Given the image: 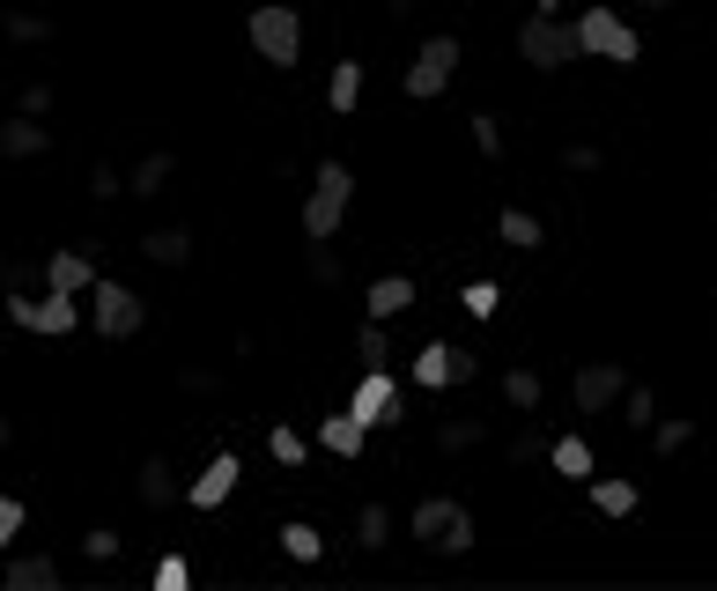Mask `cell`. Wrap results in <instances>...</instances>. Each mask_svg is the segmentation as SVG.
I'll return each instance as SVG.
<instances>
[{
  "label": "cell",
  "instance_id": "6da1fadb",
  "mask_svg": "<svg viewBox=\"0 0 717 591\" xmlns=\"http://www.w3.org/2000/svg\"><path fill=\"white\" fill-rule=\"evenodd\" d=\"M347 200H355V171H347L341 155H325L319 171H311V193H303V245H325L341 229Z\"/></svg>",
  "mask_w": 717,
  "mask_h": 591
},
{
  "label": "cell",
  "instance_id": "7a4b0ae2",
  "mask_svg": "<svg viewBox=\"0 0 717 591\" xmlns=\"http://www.w3.org/2000/svg\"><path fill=\"white\" fill-rule=\"evenodd\" d=\"M245 37H252V52L267 60V67H297L303 60V15L289 8V0H267V8H252L245 15Z\"/></svg>",
  "mask_w": 717,
  "mask_h": 591
},
{
  "label": "cell",
  "instance_id": "3957f363",
  "mask_svg": "<svg viewBox=\"0 0 717 591\" xmlns=\"http://www.w3.org/2000/svg\"><path fill=\"white\" fill-rule=\"evenodd\" d=\"M415 540L437 547V555H467V547H473L467 503H451V495H429V503H415Z\"/></svg>",
  "mask_w": 717,
  "mask_h": 591
},
{
  "label": "cell",
  "instance_id": "277c9868",
  "mask_svg": "<svg viewBox=\"0 0 717 591\" xmlns=\"http://www.w3.org/2000/svg\"><path fill=\"white\" fill-rule=\"evenodd\" d=\"M89 303H97V333L104 341H126V333L149 325V303L126 289V281H89Z\"/></svg>",
  "mask_w": 717,
  "mask_h": 591
},
{
  "label": "cell",
  "instance_id": "5b68a950",
  "mask_svg": "<svg viewBox=\"0 0 717 591\" xmlns=\"http://www.w3.org/2000/svg\"><path fill=\"white\" fill-rule=\"evenodd\" d=\"M577 52H599V60H614V67H636L643 60L636 30L621 23V15H607V8H592V15L577 23Z\"/></svg>",
  "mask_w": 717,
  "mask_h": 591
},
{
  "label": "cell",
  "instance_id": "8992f818",
  "mask_svg": "<svg viewBox=\"0 0 717 591\" xmlns=\"http://www.w3.org/2000/svg\"><path fill=\"white\" fill-rule=\"evenodd\" d=\"M518 60H533L541 74L569 67V60H577V30H569V23H555V15H533V23L518 30Z\"/></svg>",
  "mask_w": 717,
  "mask_h": 591
},
{
  "label": "cell",
  "instance_id": "52a82bcc",
  "mask_svg": "<svg viewBox=\"0 0 717 591\" xmlns=\"http://www.w3.org/2000/svg\"><path fill=\"white\" fill-rule=\"evenodd\" d=\"M459 74V37H429V45L407 60V97H445V82Z\"/></svg>",
  "mask_w": 717,
  "mask_h": 591
},
{
  "label": "cell",
  "instance_id": "ba28073f",
  "mask_svg": "<svg viewBox=\"0 0 717 591\" xmlns=\"http://www.w3.org/2000/svg\"><path fill=\"white\" fill-rule=\"evenodd\" d=\"M621 377L614 363H585L577 377H569V399H577V415H607V407H621Z\"/></svg>",
  "mask_w": 717,
  "mask_h": 591
},
{
  "label": "cell",
  "instance_id": "9c48e42d",
  "mask_svg": "<svg viewBox=\"0 0 717 591\" xmlns=\"http://www.w3.org/2000/svg\"><path fill=\"white\" fill-rule=\"evenodd\" d=\"M347 415H355V421H371V429L399 421V385L385 377V369H363V385H355V399H347Z\"/></svg>",
  "mask_w": 717,
  "mask_h": 591
},
{
  "label": "cell",
  "instance_id": "30bf717a",
  "mask_svg": "<svg viewBox=\"0 0 717 591\" xmlns=\"http://www.w3.org/2000/svg\"><path fill=\"white\" fill-rule=\"evenodd\" d=\"M237 451H215V459H207V473H200L193 488H185V511H223L229 503V488H237Z\"/></svg>",
  "mask_w": 717,
  "mask_h": 591
},
{
  "label": "cell",
  "instance_id": "8fae6325",
  "mask_svg": "<svg viewBox=\"0 0 717 591\" xmlns=\"http://www.w3.org/2000/svg\"><path fill=\"white\" fill-rule=\"evenodd\" d=\"M133 495H141L149 511H178V503H185V481H178V466L156 451V459H141V473H133Z\"/></svg>",
  "mask_w": 717,
  "mask_h": 591
},
{
  "label": "cell",
  "instance_id": "7c38bea8",
  "mask_svg": "<svg viewBox=\"0 0 717 591\" xmlns=\"http://www.w3.org/2000/svg\"><path fill=\"white\" fill-rule=\"evenodd\" d=\"M89 281H97V259H89V251H52V259H45V289L89 296Z\"/></svg>",
  "mask_w": 717,
  "mask_h": 591
},
{
  "label": "cell",
  "instance_id": "4fadbf2b",
  "mask_svg": "<svg viewBox=\"0 0 717 591\" xmlns=\"http://www.w3.org/2000/svg\"><path fill=\"white\" fill-rule=\"evenodd\" d=\"M415 296H421V289L407 281V273H385V281H371V289H363V311H371V319H399Z\"/></svg>",
  "mask_w": 717,
  "mask_h": 591
},
{
  "label": "cell",
  "instance_id": "5bb4252c",
  "mask_svg": "<svg viewBox=\"0 0 717 591\" xmlns=\"http://www.w3.org/2000/svg\"><path fill=\"white\" fill-rule=\"evenodd\" d=\"M52 133L45 119H30V111H15V119H0V155H45Z\"/></svg>",
  "mask_w": 717,
  "mask_h": 591
},
{
  "label": "cell",
  "instance_id": "9a60e30c",
  "mask_svg": "<svg viewBox=\"0 0 717 591\" xmlns=\"http://www.w3.org/2000/svg\"><path fill=\"white\" fill-rule=\"evenodd\" d=\"M547 466L563 473V481H592L599 459H592V443H585V437H555V443H547Z\"/></svg>",
  "mask_w": 717,
  "mask_h": 591
},
{
  "label": "cell",
  "instance_id": "2e32d148",
  "mask_svg": "<svg viewBox=\"0 0 717 591\" xmlns=\"http://www.w3.org/2000/svg\"><path fill=\"white\" fill-rule=\"evenodd\" d=\"M8 591H60V562L52 555H15L8 562Z\"/></svg>",
  "mask_w": 717,
  "mask_h": 591
},
{
  "label": "cell",
  "instance_id": "e0dca14e",
  "mask_svg": "<svg viewBox=\"0 0 717 591\" xmlns=\"http://www.w3.org/2000/svg\"><path fill=\"white\" fill-rule=\"evenodd\" d=\"M141 251H149L156 267H185V259H193V229L163 222V229H149V237H141Z\"/></svg>",
  "mask_w": 717,
  "mask_h": 591
},
{
  "label": "cell",
  "instance_id": "ac0fdd59",
  "mask_svg": "<svg viewBox=\"0 0 717 591\" xmlns=\"http://www.w3.org/2000/svg\"><path fill=\"white\" fill-rule=\"evenodd\" d=\"M0 30H8V45H52V15L38 8H0Z\"/></svg>",
  "mask_w": 717,
  "mask_h": 591
},
{
  "label": "cell",
  "instance_id": "d6986e66",
  "mask_svg": "<svg viewBox=\"0 0 717 591\" xmlns=\"http://www.w3.org/2000/svg\"><path fill=\"white\" fill-rule=\"evenodd\" d=\"M363 429H371V421H355V415H325V421H319V443L333 451V459H355V451H363Z\"/></svg>",
  "mask_w": 717,
  "mask_h": 591
},
{
  "label": "cell",
  "instance_id": "ffe728a7",
  "mask_svg": "<svg viewBox=\"0 0 717 591\" xmlns=\"http://www.w3.org/2000/svg\"><path fill=\"white\" fill-rule=\"evenodd\" d=\"M325 104H333L341 119L363 104V60H341V67H333V82H325Z\"/></svg>",
  "mask_w": 717,
  "mask_h": 591
},
{
  "label": "cell",
  "instance_id": "44dd1931",
  "mask_svg": "<svg viewBox=\"0 0 717 591\" xmlns=\"http://www.w3.org/2000/svg\"><path fill=\"white\" fill-rule=\"evenodd\" d=\"M171 171H178V155H163V148H156V155H141V163H133V178H126V193H163V185H171Z\"/></svg>",
  "mask_w": 717,
  "mask_h": 591
},
{
  "label": "cell",
  "instance_id": "7402d4cb",
  "mask_svg": "<svg viewBox=\"0 0 717 591\" xmlns=\"http://www.w3.org/2000/svg\"><path fill=\"white\" fill-rule=\"evenodd\" d=\"M481 437H489V421L481 415H451L445 429H437V451H473Z\"/></svg>",
  "mask_w": 717,
  "mask_h": 591
},
{
  "label": "cell",
  "instance_id": "603a6c76",
  "mask_svg": "<svg viewBox=\"0 0 717 591\" xmlns=\"http://www.w3.org/2000/svg\"><path fill=\"white\" fill-rule=\"evenodd\" d=\"M495 237L518 245V251H533V245H541V222L525 215V207H503V215H495Z\"/></svg>",
  "mask_w": 717,
  "mask_h": 591
},
{
  "label": "cell",
  "instance_id": "cb8c5ba5",
  "mask_svg": "<svg viewBox=\"0 0 717 591\" xmlns=\"http://www.w3.org/2000/svg\"><path fill=\"white\" fill-rule=\"evenodd\" d=\"M621 421H629V429H651V421H659V393H651V385H621Z\"/></svg>",
  "mask_w": 717,
  "mask_h": 591
},
{
  "label": "cell",
  "instance_id": "d4e9b609",
  "mask_svg": "<svg viewBox=\"0 0 717 591\" xmlns=\"http://www.w3.org/2000/svg\"><path fill=\"white\" fill-rule=\"evenodd\" d=\"M592 503L599 517H629L636 511V481H592Z\"/></svg>",
  "mask_w": 717,
  "mask_h": 591
},
{
  "label": "cell",
  "instance_id": "484cf974",
  "mask_svg": "<svg viewBox=\"0 0 717 591\" xmlns=\"http://www.w3.org/2000/svg\"><path fill=\"white\" fill-rule=\"evenodd\" d=\"M415 385H421V393L451 385V347H421V355H415Z\"/></svg>",
  "mask_w": 717,
  "mask_h": 591
},
{
  "label": "cell",
  "instance_id": "4316f807",
  "mask_svg": "<svg viewBox=\"0 0 717 591\" xmlns=\"http://www.w3.org/2000/svg\"><path fill=\"white\" fill-rule=\"evenodd\" d=\"M281 555H289V562H319V555H325V540H319V533H311V525L297 517V525H281Z\"/></svg>",
  "mask_w": 717,
  "mask_h": 591
},
{
  "label": "cell",
  "instance_id": "83f0119b",
  "mask_svg": "<svg viewBox=\"0 0 717 591\" xmlns=\"http://www.w3.org/2000/svg\"><path fill=\"white\" fill-rule=\"evenodd\" d=\"M503 399H511L518 415H533V407H541V377H533V369H503Z\"/></svg>",
  "mask_w": 717,
  "mask_h": 591
},
{
  "label": "cell",
  "instance_id": "f1b7e54d",
  "mask_svg": "<svg viewBox=\"0 0 717 591\" xmlns=\"http://www.w3.org/2000/svg\"><path fill=\"white\" fill-rule=\"evenodd\" d=\"M355 540H363V547H385V540H393V511H385V503H363V517H355Z\"/></svg>",
  "mask_w": 717,
  "mask_h": 591
},
{
  "label": "cell",
  "instance_id": "f546056e",
  "mask_svg": "<svg viewBox=\"0 0 717 591\" xmlns=\"http://www.w3.org/2000/svg\"><path fill=\"white\" fill-rule=\"evenodd\" d=\"M495 303H503L495 281H467V289H459V311H467V319H495Z\"/></svg>",
  "mask_w": 717,
  "mask_h": 591
},
{
  "label": "cell",
  "instance_id": "4dcf8cb0",
  "mask_svg": "<svg viewBox=\"0 0 717 591\" xmlns=\"http://www.w3.org/2000/svg\"><path fill=\"white\" fill-rule=\"evenodd\" d=\"M547 429H518V437H511V466H533V459H547Z\"/></svg>",
  "mask_w": 717,
  "mask_h": 591
},
{
  "label": "cell",
  "instance_id": "1f68e13d",
  "mask_svg": "<svg viewBox=\"0 0 717 591\" xmlns=\"http://www.w3.org/2000/svg\"><path fill=\"white\" fill-rule=\"evenodd\" d=\"M355 347H363V369H385V355H393V347H385V319L363 325V333H355Z\"/></svg>",
  "mask_w": 717,
  "mask_h": 591
},
{
  "label": "cell",
  "instance_id": "d6a6232c",
  "mask_svg": "<svg viewBox=\"0 0 717 591\" xmlns=\"http://www.w3.org/2000/svg\"><path fill=\"white\" fill-rule=\"evenodd\" d=\"M473 148H481V155H503V126H495V111H473Z\"/></svg>",
  "mask_w": 717,
  "mask_h": 591
},
{
  "label": "cell",
  "instance_id": "836d02e7",
  "mask_svg": "<svg viewBox=\"0 0 717 591\" xmlns=\"http://www.w3.org/2000/svg\"><path fill=\"white\" fill-rule=\"evenodd\" d=\"M267 451L281 459V466H303V437H297V429H274V437H267Z\"/></svg>",
  "mask_w": 717,
  "mask_h": 591
},
{
  "label": "cell",
  "instance_id": "e575fe53",
  "mask_svg": "<svg viewBox=\"0 0 717 591\" xmlns=\"http://www.w3.org/2000/svg\"><path fill=\"white\" fill-rule=\"evenodd\" d=\"M52 104H60V97H52V82H30L23 97H15V111H30V119H45Z\"/></svg>",
  "mask_w": 717,
  "mask_h": 591
},
{
  "label": "cell",
  "instance_id": "d590c367",
  "mask_svg": "<svg viewBox=\"0 0 717 591\" xmlns=\"http://www.w3.org/2000/svg\"><path fill=\"white\" fill-rule=\"evenodd\" d=\"M82 547H89L97 562H111V555H119V533H111V525H89V533H82Z\"/></svg>",
  "mask_w": 717,
  "mask_h": 591
},
{
  "label": "cell",
  "instance_id": "8d00e7d4",
  "mask_svg": "<svg viewBox=\"0 0 717 591\" xmlns=\"http://www.w3.org/2000/svg\"><path fill=\"white\" fill-rule=\"evenodd\" d=\"M89 193H97V200H119V193H126V178L111 171V163H97V171H89Z\"/></svg>",
  "mask_w": 717,
  "mask_h": 591
},
{
  "label": "cell",
  "instance_id": "74e56055",
  "mask_svg": "<svg viewBox=\"0 0 717 591\" xmlns=\"http://www.w3.org/2000/svg\"><path fill=\"white\" fill-rule=\"evenodd\" d=\"M38 281H45V267H38V259H15V267H8V296H15V289H38Z\"/></svg>",
  "mask_w": 717,
  "mask_h": 591
},
{
  "label": "cell",
  "instance_id": "f35d334b",
  "mask_svg": "<svg viewBox=\"0 0 717 591\" xmlns=\"http://www.w3.org/2000/svg\"><path fill=\"white\" fill-rule=\"evenodd\" d=\"M311 281H325V289L341 281V259H333V251H325V245H311Z\"/></svg>",
  "mask_w": 717,
  "mask_h": 591
},
{
  "label": "cell",
  "instance_id": "ab89813d",
  "mask_svg": "<svg viewBox=\"0 0 717 591\" xmlns=\"http://www.w3.org/2000/svg\"><path fill=\"white\" fill-rule=\"evenodd\" d=\"M688 437H695V421H681V415H673V421H659V451H681Z\"/></svg>",
  "mask_w": 717,
  "mask_h": 591
},
{
  "label": "cell",
  "instance_id": "60d3db41",
  "mask_svg": "<svg viewBox=\"0 0 717 591\" xmlns=\"http://www.w3.org/2000/svg\"><path fill=\"white\" fill-rule=\"evenodd\" d=\"M15 533H23V503H15V495H0V547L15 540Z\"/></svg>",
  "mask_w": 717,
  "mask_h": 591
},
{
  "label": "cell",
  "instance_id": "b9f144b4",
  "mask_svg": "<svg viewBox=\"0 0 717 591\" xmlns=\"http://www.w3.org/2000/svg\"><path fill=\"white\" fill-rule=\"evenodd\" d=\"M156 591H185V562H178V555L156 562Z\"/></svg>",
  "mask_w": 717,
  "mask_h": 591
},
{
  "label": "cell",
  "instance_id": "7bdbcfd3",
  "mask_svg": "<svg viewBox=\"0 0 717 591\" xmlns=\"http://www.w3.org/2000/svg\"><path fill=\"white\" fill-rule=\"evenodd\" d=\"M178 385H185V393H193V399H207V393H215V385H223V377H215V369H178Z\"/></svg>",
  "mask_w": 717,
  "mask_h": 591
},
{
  "label": "cell",
  "instance_id": "ee69618b",
  "mask_svg": "<svg viewBox=\"0 0 717 591\" xmlns=\"http://www.w3.org/2000/svg\"><path fill=\"white\" fill-rule=\"evenodd\" d=\"M473 377H481V355H459V347H451V385H473Z\"/></svg>",
  "mask_w": 717,
  "mask_h": 591
},
{
  "label": "cell",
  "instance_id": "f6af8a7d",
  "mask_svg": "<svg viewBox=\"0 0 717 591\" xmlns=\"http://www.w3.org/2000/svg\"><path fill=\"white\" fill-rule=\"evenodd\" d=\"M563 163H569V171H599V148L577 141V148H563Z\"/></svg>",
  "mask_w": 717,
  "mask_h": 591
},
{
  "label": "cell",
  "instance_id": "bcb514c9",
  "mask_svg": "<svg viewBox=\"0 0 717 591\" xmlns=\"http://www.w3.org/2000/svg\"><path fill=\"white\" fill-rule=\"evenodd\" d=\"M377 8H385V15H407V8H415V0H377Z\"/></svg>",
  "mask_w": 717,
  "mask_h": 591
},
{
  "label": "cell",
  "instance_id": "7dc6e473",
  "mask_svg": "<svg viewBox=\"0 0 717 591\" xmlns=\"http://www.w3.org/2000/svg\"><path fill=\"white\" fill-rule=\"evenodd\" d=\"M8 443H15V421H8V415H0V451H8Z\"/></svg>",
  "mask_w": 717,
  "mask_h": 591
},
{
  "label": "cell",
  "instance_id": "c3c4849f",
  "mask_svg": "<svg viewBox=\"0 0 717 591\" xmlns=\"http://www.w3.org/2000/svg\"><path fill=\"white\" fill-rule=\"evenodd\" d=\"M555 8H563V0H541V15H555Z\"/></svg>",
  "mask_w": 717,
  "mask_h": 591
},
{
  "label": "cell",
  "instance_id": "681fc988",
  "mask_svg": "<svg viewBox=\"0 0 717 591\" xmlns=\"http://www.w3.org/2000/svg\"><path fill=\"white\" fill-rule=\"evenodd\" d=\"M643 8H666V0H643Z\"/></svg>",
  "mask_w": 717,
  "mask_h": 591
}]
</instances>
